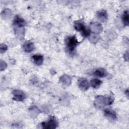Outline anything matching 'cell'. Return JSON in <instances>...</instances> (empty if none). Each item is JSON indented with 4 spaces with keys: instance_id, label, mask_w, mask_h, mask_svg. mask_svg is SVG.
Masks as SVG:
<instances>
[{
    "instance_id": "ba28073f",
    "label": "cell",
    "mask_w": 129,
    "mask_h": 129,
    "mask_svg": "<svg viewBox=\"0 0 129 129\" xmlns=\"http://www.w3.org/2000/svg\"><path fill=\"white\" fill-rule=\"evenodd\" d=\"M97 17L103 22H104L107 19L108 15L107 12L105 10H100L97 12Z\"/></svg>"
},
{
    "instance_id": "9c48e42d",
    "label": "cell",
    "mask_w": 129,
    "mask_h": 129,
    "mask_svg": "<svg viewBox=\"0 0 129 129\" xmlns=\"http://www.w3.org/2000/svg\"><path fill=\"white\" fill-rule=\"evenodd\" d=\"M32 58L34 62L38 65H41L43 63V56L40 54H34L32 56Z\"/></svg>"
},
{
    "instance_id": "3957f363",
    "label": "cell",
    "mask_w": 129,
    "mask_h": 129,
    "mask_svg": "<svg viewBox=\"0 0 129 129\" xmlns=\"http://www.w3.org/2000/svg\"><path fill=\"white\" fill-rule=\"evenodd\" d=\"M41 124L44 128L53 129L55 128L57 126L58 123L56 119L54 116H50L47 121L42 122Z\"/></svg>"
},
{
    "instance_id": "d6986e66",
    "label": "cell",
    "mask_w": 129,
    "mask_h": 129,
    "mask_svg": "<svg viewBox=\"0 0 129 129\" xmlns=\"http://www.w3.org/2000/svg\"><path fill=\"white\" fill-rule=\"evenodd\" d=\"M7 49V46L5 44H1V52L3 53Z\"/></svg>"
},
{
    "instance_id": "9a60e30c",
    "label": "cell",
    "mask_w": 129,
    "mask_h": 129,
    "mask_svg": "<svg viewBox=\"0 0 129 129\" xmlns=\"http://www.w3.org/2000/svg\"><path fill=\"white\" fill-rule=\"evenodd\" d=\"M71 80L70 77L66 75L63 76L60 78V81L63 85H69V84H70L71 83Z\"/></svg>"
},
{
    "instance_id": "4fadbf2b",
    "label": "cell",
    "mask_w": 129,
    "mask_h": 129,
    "mask_svg": "<svg viewBox=\"0 0 129 129\" xmlns=\"http://www.w3.org/2000/svg\"><path fill=\"white\" fill-rule=\"evenodd\" d=\"M101 84V81L98 79H92L91 81V86L94 89H98Z\"/></svg>"
},
{
    "instance_id": "8992f818",
    "label": "cell",
    "mask_w": 129,
    "mask_h": 129,
    "mask_svg": "<svg viewBox=\"0 0 129 129\" xmlns=\"http://www.w3.org/2000/svg\"><path fill=\"white\" fill-rule=\"evenodd\" d=\"M25 21L18 16L15 18L13 21V25L15 28H23L25 25Z\"/></svg>"
},
{
    "instance_id": "5b68a950",
    "label": "cell",
    "mask_w": 129,
    "mask_h": 129,
    "mask_svg": "<svg viewBox=\"0 0 129 129\" xmlns=\"http://www.w3.org/2000/svg\"><path fill=\"white\" fill-rule=\"evenodd\" d=\"M78 86L80 89L86 91L89 87V83L86 78H81L78 80Z\"/></svg>"
},
{
    "instance_id": "2e32d148",
    "label": "cell",
    "mask_w": 129,
    "mask_h": 129,
    "mask_svg": "<svg viewBox=\"0 0 129 129\" xmlns=\"http://www.w3.org/2000/svg\"><path fill=\"white\" fill-rule=\"evenodd\" d=\"M122 21L124 24L126 26L128 25V11H125L123 14Z\"/></svg>"
},
{
    "instance_id": "30bf717a",
    "label": "cell",
    "mask_w": 129,
    "mask_h": 129,
    "mask_svg": "<svg viewBox=\"0 0 129 129\" xmlns=\"http://www.w3.org/2000/svg\"><path fill=\"white\" fill-rule=\"evenodd\" d=\"M34 48V45L33 43L30 41H28L25 43L23 45V49L26 52H30L33 50Z\"/></svg>"
},
{
    "instance_id": "ac0fdd59",
    "label": "cell",
    "mask_w": 129,
    "mask_h": 129,
    "mask_svg": "<svg viewBox=\"0 0 129 129\" xmlns=\"http://www.w3.org/2000/svg\"><path fill=\"white\" fill-rule=\"evenodd\" d=\"M99 36L95 35H92L91 36L90 40L91 41H92V42L95 43V42H96V41H97V40L99 39Z\"/></svg>"
},
{
    "instance_id": "52a82bcc",
    "label": "cell",
    "mask_w": 129,
    "mask_h": 129,
    "mask_svg": "<svg viewBox=\"0 0 129 129\" xmlns=\"http://www.w3.org/2000/svg\"><path fill=\"white\" fill-rule=\"evenodd\" d=\"M104 115L112 120H115L116 119V114L115 112L111 108H106L104 111Z\"/></svg>"
},
{
    "instance_id": "5bb4252c",
    "label": "cell",
    "mask_w": 129,
    "mask_h": 129,
    "mask_svg": "<svg viewBox=\"0 0 129 129\" xmlns=\"http://www.w3.org/2000/svg\"><path fill=\"white\" fill-rule=\"evenodd\" d=\"M91 28L92 31H93L95 33H99L102 31V29L101 25L98 23H95L92 24Z\"/></svg>"
},
{
    "instance_id": "7c38bea8",
    "label": "cell",
    "mask_w": 129,
    "mask_h": 129,
    "mask_svg": "<svg viewBox=\"0 0 129 129\" xmlns=\"http://www.w3.org/2000/svg\"><path fill=\"white\" fill-rule=\"evenodd\" d=\"M74 27L75 29L78 31H83L86 28V26L84 25L83 23L81 21H76L74 23Z\"/></svg>"
},
{
    "instance_id": "277c9868",
    "label": "cell",
    "mask_w": 129,
    "mask_h": 129,
    "mask_svg": "<svg viewBox=\"0 0 129 129\" xmlns=\"http://www.w3.org/2000/svg\"><path fill=\"white\" fill-rule=\"evenodd\" d=\"M13 99L17 101H22L26 97L25 93L19 90H15L13 91Z\"/></svg>"
},
{
    "instance_id": "e0dca14e",
    "label": "cell",
    "mask_w": 129,
    "mask_h": 129,
    "mask_svg": "<svg viewBox=\"0 0 129 129\" xmlns=\"http://www.w3.org/2000/svg\"><path fill=\"white\" fill-rule=\"evenodd\" d=\"M90 30L89 28L86 27L84 30L82 32V35L84 37H87L90 35Z\"/></svg>"
},
{
    "instance_id": "6da1fadb",
    "label": "cell",
    "mask_w": 129,
    "mask_h": 129,
    "mask_svg": "<svg viewBox=\"0 0 129 129\" xmlns=\"http://www.w3.org/2000/svg\"><path fill=\"white\" fill-rule=\"evenodd\" d=\"M113 102V99L111 97L97 96L95 101V104L97 107H101L104 105H111Z\"/></svg>"
},
{
    "instance_id": "8fae6325",
    "label": "cell",
    "mask_w": 129,
    "mask_h": 129,
    "mask_svg": "<svg viewBox=\"0 0 129 129\" xmlns=\"http://www.w3.org/2000/svg\"><path fill=\"white\" fill-rule=\"evenodd\" d=\"M107 75V71L103 69V68H99L97 69L94 73V75L98 77L102 78L106 76Z\"/></svg>"
},
{
    "instance_id": "7a4b0ae2",
    "label": "cell",
    "mask_w": 129,
    "mask_h": 129,
    "mask_svg": "<svg viewBox=\"0 0 129 129\" xmlns=\"http://www.w3.org/2000/svg\"><path fill=\"white\" fill-rule=\"evenodd\" d=\"M79 42L75 36H70L66 39L67 47L70 52H72L75 50Z\"/></svg>"
}]
</instances>
